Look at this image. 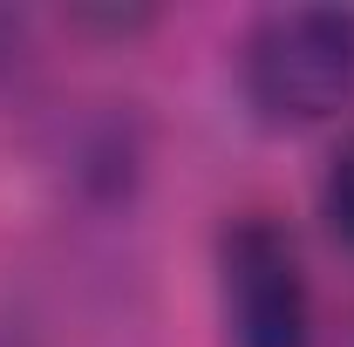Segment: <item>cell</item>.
Wrapping results in <instances>:
<instances>
[{
    "label": "cell",
    "instance_id": "6da1fadb",
    "mask_svg": "<svg viewBox=\"0 0 354 347\" xmlns=\"http://www.w3.org/2000/svg\"><path fill=\"white\" fill-rule=\"evenodd\" d=\"M239 95L266 130H313L354 109V7H272L239 41Z\"/></svg>",
    "mask_w": 354,
    "mask_h": 347
},
{
    "label": "cell",
    "instance_id": "7a4b0ae2",
    "mask_svg": "<svg viewBox=\"0 0 354 347\" xmlns=\"http://www.w3.org/2000/svg\"><path fill=\"white\" fill-rule=\"evenodd\" d=\"M218 320L225 347H313V286L293 232L245 212L218 232Z\"/></svg>",
    "mask_w": 354,
    "mask_h": 347
},
{
    "label": "cell",
    "instance_id": "3957f363",
    "mask_svg": "<svg viewBox=\"0 0 354 347\" xmlns=\"http://www.w3.org/2000/svg\"><path fill=\"white\" fill-rule=\"evenodd\" d=\"M320 218H327V232L354 252V130L341 136V150L327 157V177H320Z\"/></svg>",
    "mask_w": 354,
    "mask_h": 347
}]
</instances>
